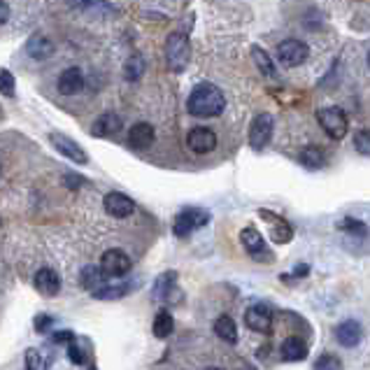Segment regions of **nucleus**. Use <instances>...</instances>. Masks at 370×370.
<instances>
[{
	"label": "nucleus",
	"instance_id": "1",
	"mask_svg": "<svg viewBox=\"0 0 370 370\" xmlns=\"http://www.w3.org/2000/svg\"><path fill=\"white\" fill-rule=\"evenodd\" d=\"M226 107V98L221 93L219 86L210 84V82H203L191 91L189 100H187V110L194 117L201 119H210V117H219Z\"/></svg>",
	"mask_w": 370,
	"mask_h": 370
},
{
	"label": "nucleus",
	"instance_id": "2",
	"mask_svg": "<svg viewBox=\"0 0 370 370\" xmlns=\"http://www.w3.org/2000/svg\"><path fill=\"white\" fill-rule=\"evenodd\" d=\"M317 121H319V126L324 129V133L333 140H342L349 131L347 114H344L342 107H337V105L322 107V110L317 112Z\"/></svg>",
	"mask_w": 370,
	"mask_h": 370
},
{
	"label": "nucleus",
	"instance_id": "3",
	"mask_svg": "<svg viewBox=\"0 0 370 370\" xmlns=\"http://www.w3.org/2000/svg\"><path fill=\"white\" fill-rule=\"evenodd\" d=\"M191 49H189V40L187 35L182 33H172L168 37V44H165V59H168V68L172 73H182L189 63Z\"/></svg>",
	"mask_w": 370,
	"mask_h": 370
},
{
	"label": "nucleus",
	"instance_id": "4",
	"mask_svg": "<svg viewBox=\"0 0 370 370\" xmlns=\"http://www.w3.org/2000/svg\"><path fill=\"white\" fill-rule=\"evenodd\" d=\"M210 221V214L205 210H198V207H187L182 210L180 214L175 216V224H172V231H175L177 238H187L194 231H198Z\"/></svg>",
	"mask_w": 370,
	"mask_h": 370
},
{
	"label": "nucleus",
	"instance_id": "5",
	"mask_svg": "<svg viewBox=\"0 0 370 370\" xmlns=\"http://www.w3.org/2000/svg\"><path fill=\"white\" fill-rule=\"evenodd\" d=\"M240 242L242 247H245V252L250 254L254 261H259V263H270L272 259H275V254L270 252V247L266 245L263 235H261L257 228H242L240 233Z\"/></svg>",
	"mask_w": 370,
	"mask_h": 370
},
{
	"label": "nucleus",
	"instance_id": "6",
	"mask_svg": "<svg viewBox=\"0 0 370 370\" xmlns=\"http://www.w3.org/2000/svg\"><path fill=\"white\" fill-rule=\"evenodd\" d=\"M308 56H310V47L301 40H284L277 47V59L286 68L301 66V63L308 61Z\"/></svg>",
	"mask_w": 370,
	"mask_h": 370
},
{
	"label": "nucleus",
	"instance_id": "7",
	"mask_svg": "<svg viewBox=\"0 0 370 370\" xmlns=\"http://www.w3.org/2000/svg\"><path fill=\"white\" fill-rule=\"evenodd\" d=\"M272 131H275V121H272V114L261 112L259 117L252 121V129H250V145H252L257 151H261L268 142H270Z\"/></svg>",
	"mask_w": 370,
	"mask_h": 370
},
{
	"label": "nucleus",
	"instance_id": "8",
	"mask_svg": "<svg viewBox=\"0 0 370 370\" xmlns=\"http://www.w3.org/2000/svg\"><path fill=\"white\" fill-rule=\"evenodd\" d=\"M245 324L257 333H270L272 331V310L266 303H257L245 312Z\"/></svg>",
	"mask_w": 370,
	"mask_h": 370
},
{
	"label": "nucleus",
	"instance_id": "9",
	"mask_svg": "<svg viewBox=\"0 0 370 370\" xmlns=\"http://www.w3.org/2000/svg\"><path fill=\"white\" fill-rule=\"evenodd\" d=\"M49 142L54 145V149L56 151H61L63 156L70 158L73 163H80V165H84L89 161V156H86V151L82 149V147L75 142L73 138H68V136H63V133H52L49 136Z\"/></svg>",
	"mask_w": 370,
	"mask_h": 370
},
{
	"label": "nucleus",
	"instance_id": "10",
	"mask_svg": "<svg viewBox=\"0 0 370 370\" xmlns=\"http://www.w3.org/2000/svg\"><path fill=\"white\" fill-rule=\"evenodd\" d=\"M100 268L110 277H124L131 270V257L121 250H107L100 259Z\"/></svg>",
	"mask_w": 370,
	"mask_h": 370
},
{
	"label": "nucleus",
	"instance_id": "11",
	"mask_svg": "<svg viewBox=\"0 0 370 370\" xmlns=\"http://www.w3.org/2000/svg\"><path fill=\"white\" fill-rule=\"evenodd\" d=\"M187 145L191 151L196 154H210V151L216 147V136L212 129H205V126H196V129L189 131Z\"/></svg>",
	"mask_w": 370,
	"mask_h": 370
},
{
	"label": "nucleus",
	"instance_id": "12",
	"mask_svg": "<svg viewBox=\"0 0 370 370\" xmlns=\"http://www.w3.org/2000/svg\"><path fill=\"white\" fill-rule=\"evenodd\" d=\"M103 207H105L107 214L117 216V219H126V216H131L133 212H136V203H133L129 196L119 194V191H112V194L105 196Z\"/></svg>",
	"mask_w": 370,
	"mask_h": 370
},
{
	"label": "nucleus",
	"instance_id": "13",
	"mask_svg": "<svg viewBox=\"0 0 370 370\" xmlns=\"http://www.w3.org/2000/svg\"><path fill=\"white\" fill-rule=\"evenodd\" d=\"M263 219L270 224V235H272V242H277V245H284V242H289L293 238V228L289 221L284 219V216L279 214H272L268 212V210H261L259 212Z\"/></svg>",
	"mask_w": 370,
	"mask_h": 370
},
{
	"label": "nucleus",
	"instance_id": "14",
	"mask_svg": "<svg viewBox=\"0 0 370 370\" xmlns=\"http://www.w3.org/2000/svg\"><path fill=\"white\" fill-rule=\"evenodd\" d=\"M363 337V329L359 322L354 319H347V322L337 324L335 326V340L342 344V347H356Z\"/></svg>",
	"mask_w": 370,
	"mask_h": 370
},
{
	"label": "nucleus",
	"instance_id": "15",
	"mask_svg": "<svg viewBox=\"0 0 370 370\" xmlns=\"http://www.w3.org/2000/svg\"><path fill=\"white\" fill-rule=\"evenodd\" d=\"M154 126L151 124H145V121H140L133 129L129 131V145L133 149H149L151 145H154Z\"/></svg>",
	"mask_w": 370,
	"mask_h": 370
},
{
	"label": "nucleus",
	"instance_id": "16",
	"mask_svg": "<svg viewBox=\"0 0 370 370\" xmlns=\"http://www.w3.org/2000/svg\"><path fill=\"white\" fill-rule=\"evenodd\" d=\"M35 289L44 293V296H56V293L61 291V277L56 275L52 268H40V270L35 272Z\"/></svg>",
	"mask_w": 370,
	"mask_h": 370
},
{
	"label": "nucleus",
	"instance_id": "17",
	"mask_svg": "<svg viewBox=\"0 0 370 370\" xmlns=\"http://www.w3.org/2000/svg\"><path fill=\"white\" fill-rule=\"evenodd\" d=\"M121 126H124V121H121L119 114L105 112L103 117H100V119L91 126V136H95V138H110V136H117V133L121 131Z\"/></svg>",
	"mask_w": 370,
	"mask_h": 370
},
{
	"label": "nucleus",
	"instance_id": "18",
	"mask_svg": "<svg viewBox=\"0 0 370 370\" xmlns=\"http://www.w3.org/2000/svg\"><path fill=\"white\" fill-rule=\"evenodd\" d=\"M84 86V75H82L80 68H66L59 77V91L63 95H75L82 91Z\"/></svg>",
	"mask_w": 370,
	"mask_h": 370
},
{
	"label": "nucleus",
	"instance_id": "19",
	"mask_svg": "<svg viewBox=\"0 0 370 370\" xmlns=\"http://www.w3.org/2000/svg\"><path fill=\"white\" fill-rule=\"evenodd\" d=\"M279 352H282L284 361H303L305 356H308V342L298 335H291L282 342V349H279Z\"/></svg>",
	"mask_w": 370,
	"mask_h": 370
},
{
	"label": "nucleus",
	"instance_id": "20",
	"mask_svg": "<svg viewBox=\"0 0 370 370\" xmlns=\"http://www.w3.org/2000/svg\"><path fill=\"white\" fill-rule=\"evenodd\" d=\"M301 163L305 165V168H310V170L324 168V165H326V151H324L319 145L303 147V151H301Z\"/></svg>",
	"mask_w": 370,
	"mask_h": 370
},
{
	"label": "nucleus",
	"instance_id": "21",
	"mask_svg": "<svg viewBox=\"0 0 370 370\" xmlns=\"http://www.w3.org/2000/svg\"><path fill=\"white\" fill-rule=\"evenodd\" d=\"M214 333L219 335L224 342H228V344L238 342V326H235V322L228 315H221L214 322Z\"/></svg>",
	"mask_w": 370,
	"mask_h": 370
},
{
	"label": "nucleus",
	"instance_id": "22",
	"mask_svg": "<svg viewBox=\"0 0 370 370\" xmlns=\"http://www.w3.org/2000/svg\"><path fill=\"white\" fill-rule=\"evenodd\" d=\"M131 291V286L129 284H124V282H105L100 289H95L93 291V296L95 298H100V301H117V298L121 296H126V293Z\"/></svg>",
	"mask_w": 370,
	"mask_h": 370
},
{
	"label": "nucleus",
	"instance_id": "23",
	"mask_svg": "<svg viewBox=\"0 0 370 370\" xmlns=\"http://www.w3.org/2000/svg\"><path fill=\"white\" fill-rule=\"evenodd\" d=\"M28 54L33 56V59L37 61H44V59H49L54 52V47H52V42L47 40V37H42V35H33L28 40Z\"/></svg>",
	"mask_w": 370,
	"mask_h": 370
},
{
	"label": "nucleus",
	"instance_id": "24",
	"mask_svg": "<svg viewBox=\"0 0 370 370\" xmlns=\"http://www.w3.org/2000/svg\"><path fill=\"white\" fill-rule=\"evenodd\" d=\"M107 282V275H105V270L103 268H95V266H89L82 270V284L86 286L89 291H95V289H100Z\"/></svg>",
	"mask_w": 370,
	"mask_h": 370
},
{
	"label": "nucleus",
	"instance_id": "25",
	"mask_svg": "<svg viewBox=\"0 0 370 370\" xmlns=\"http://www.w3.org/2000/svg\"><path fill=\"white\" fill-rule=\"evenodd\" d=\"M151 331H154L156 337H168L172 331H175V319H172V315L168 310H161L154 319V326H151Z\"/></svg>",
	"mask_w": 370,
	"mask_h": 370
},
{
	"label": "nucleus",
	"instance_id": "26",
	"mask_svg": "<svg viewBox=\"0 0 370 370\" xmlns=\"http://www.w3.org/2000/svg\"><path fill=\"white\" fill-rule=\"evenodd\" d=\"M252 56H254V63H257L259 70L266 75L268 80H275L277 77V70H275V66H272V59L268 56V52H263L261 47H254L252 49Z\"/></svg>",
	"mask_w": 370,
	"mask_h": 370
},
{
	"label": "nucleus",
	"instance_id": "27",
	"mask_svg": "<svg viewBox=\"0 0 370 370\" xmlns=\"http://www.w3.org/2000/svg\"><path fill=\"white\" fill-rule=\"evenodd\" d=\"M142 73H145V61L140 59V56H131L129 63H126V68H124L126 80L136 82V80L142 77Z\"/></svg>",
	"mask_w": 370,
	"mask_h": 370
},
{
	"label": "nucleus",
	"instance_id": "28",
	"mask_svg": "<svg viewBox=\"0 0 370 370\" xmlns=\"http://www.w3.org/2000/svg\"><path fill=\"white\" fill-rule=\"evenodd\" d=\"M82 344H84V340H77V337H75L73 342H68V356L75 366H84L86 363V354H84V349H82Z\"/></svg>",
	"mask_w": 370,
	"mask_h": 370
},
{
	"label": "nucleus",
	"instance_id": "29",
	"mask_svg": "<svg viewBox=\"0 0 370 370\" xmlns=\"http://www.w3.org/2000/svg\"><path fill=\"white\" fill-rule=\"evenodd\" d=\"M340 228H342V231H347V233L359 235V238H363V235L368 233L366 224H363V221H359V219H352V216H347V219H344L342 224H340Z\"/></svg>",
	"mask_w": 370,
	"mask_h": 370
},
{
	"label": "nucleus",
	"instance_id": "30",
	"mask_svg": "<svg viewBox=\"0 0 370 370\" xmlns=\"http://www.w3.org/2000/svg\"><path fill=\"white\" fill-rule=\"evenodd\" d=\"M177 275L175 272H165V275H161L156 279V286H154V293L156 296H161V298H165L168 296V291H170V286H172V279H175Z\"/></svg>",
	"mask_w": 370,
	"mask_h": 370
},
{
	"label": "nucleus",
	"instance_id": "31",
	"mask_svg": "<svg viewBox=\"0 0 370 370\" xmlns=\"http://www.w3.org/2000/svg\"><path fill=\"white\" fill-rule=\"evenodd\" d=\"M354 147L356 151L363 156H370V131H359L354 136Z\"/></svg>",
	"mask_w": 370,
	"mask_h": 370
},
{
	"label": "nucleus",
	"instance_id": "32",
	"mask_svg": "<svg viewBox=\"0 0 370 370\" xmlns=\"http://www.w3.org/2000/svg\"><path fill=\"white\" fill-rule=\"evenodd\" d=\"M0 93L5 95H15V77H12L10 70H0Z\"/></svg>",
	"mask_w": 370,
	"mask_h": 370
},
{
	"label": "nucleus",
	"instance_id": "33",
	"mask_svg": "<svg viewBox=\"0 0 370 370\" xmlns=\"http://www.w3.org/2000/svg\"><path fill=\"white\" fill-rule=\"evenodd\" d=\"M26 366L42 370V368H47V363L42 361V356H40V352H37V349H28V352H26Z\"/></svg>",
	"mask_w": 370,
	"mask_h": 370
},
{
	"label": "nucleus",
	"instance_id": "34",
	"mask_svg": "<svg viewBox=\"0 0 370 370\" xmlns=\"http://www.w3.org/2000/svg\"><path fill=\"white\" fill-rule=\"evenodd\" d=\"M315 366L317 368H340V361H337L333 354H324L322 359L315 363Z\"/></svg>",
	"mask_w": 370,
	"mask_h": 370
},
{
	"label": "nucleus",
	"instance_id": "35",
	"mask_svg": "<svg viewBox=\"0 0 370 370\" xmlns=\"http://www.w3.org/2000/svg\"><path fill=\"white\" fill-rule=\"evenodd\" d=\"M75 340V335L70 333V331H63V333H54L52 335V342L54 344H68V342H73Z\"/></svg>",
	"mask_w": 370,
	"mask_h": 370
},
{
	"label": "nucleus",
	"instance_id": "36",
	"mask_svg": "<svg viewBox=\"0 0 370 370\" xmlns=\"http://www.w3.org/2000/svg\"><path fill=\"white\" fill-rule=\"evenodd\" d=\"M54 324V319L52 317H47V315H42V317H37V322H35V329L37 331H44V329H49Z\"/></svg>",
	"mask_w": 370,
	"mask_h": 370
},
{
	"label": "nucleus",
	"instance_id": "37",
	"mask_svg": "<svg viewBox=\"0 0 370 370\" xmlns=\"http://www.w3.org/2000/svg\"><path fill=\"white\" fill-rule=\"evenodd\" d=\"M8 19H10V8H8V3L0 0V24H5Z\"/></svg>",
	"mask_w": 370,
	"mask_h": 370
},
{
	"label": "nucleus",
	"instance_id": "38",
	"mask_svg": "<svg viewBox=\"0 0 370 370\" xmlns=\"http://www.w3.org/2000/svg\"><path fill=\"white\" fill-rule=\"evenodd\" d=\"M368 66H370V52H368Z\"/></svg>",
	"mask_w": 370,
	"mask_h": 370
}]
</instances>
